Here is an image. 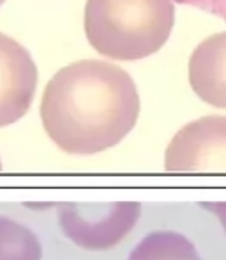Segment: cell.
Returning <instances> with one entry per match:
<instances>
[{"mask_svg": "<svg viewBox=\"0 0 226 260\" xmlns=\"http://www.w3.org/2000/svg\"><path fill=\"white\" fill-rule=\"evenodd\" d=\"M134 79L107 61L86 59L61 68L41 98L48 138L66 153L93 155L121 143L139 118Z\"/></svg>", "mask_w": 226, "mask_h": 260, "instance_id": "cell-1", "label": "cell"}, {"mask_svg": "<svg viewBox=\"0 0 226 260\" xmlns=\"http://www.w3.org/2000/svg\"><path fill=\"white\" fill-rule=\"evenodd\" d=\"M171 173H226V116H205L183 125L166 148Z\"/></svg>", "mask_w": 226, "mask_h": 260, "instance_id": "cell-4", "label": "cell"}, {"mask_svg": "<svg viewBox=\"0 0 226 260\" xmlns=\"http://www.w3.org/2000/svg\"><path fill=\"white\" fill-rule=\"evenodd\" d=\"M192 91L219 109H226V30L203 40L189 59Z\"/></svg>", "mask_w": 226, "mask_h": 260, "instance_id": "cell-6", "label": "cell"}, {"mask_svg": "<svg viewBox=\"0 0 226 260\" xmlns=\"http://www.w3.org/2000/svg\"><path fill=\"white\" fill-rule=\"evenodd\" d=\"M180 4L194 6L198 9H203L207 13H212L215 16H221L226 20V0H176Z\"/></svg>", "mask_w": 226, "mask_h": 260, "instance_id": "cell-9", "label": "cell"}, {"mask_svg": "<svg viewBox=\"0 0 226 260\" xmlns=\"http://www.w3.org/2000/svg\"><path fill=\"white\" fill-rule=\"evenodd\" d=\"M57 216L64 235L79 248L104 251L130 234L141 216V205L137 202L61 203Z\"/></svg>", "mask_w": 226, "mask_h": 260, "instance_id": "cell-3", "label": "cell"}, {"mask_svg": "<svg viewBox=\"0 0 226 260\" xmlns=\"http://www.w3.org/2000/svg\"><path fill=\"white\" fill-rule=\"evenodd\" d=\"M41 242L30 228L0 216V260H41Z\"/></svg>", "mask_w": 226, "mask_h": 260, "instance_id": "cell-8", "label": "cell"}, {"mask_svg": "<svg viewBox=\"0 0 226 260\" xmlns=\"http://www.w3.org/2000/svg\"><path fill=\"white\" fill-rule=\"evenodd\" d=\"M126 260H201L198 249L178 232H151L128 255Z\"/></svg>", "mask_w": 226, "mask_h": 260, "instance_id": "cell-7", "label": "cell"}, {"mask_svg": "<svg viewBox=\"0 0 226 260\" xmlns=\"http://www.w3.org/2000/svg\"><path fill=\"white\" fill-rule=\"evenodd\" d=\"M2 2H4V0H0V4H2Z\"/></svg>", "mask_w": 226, "mask_h": 260, "instance_id": "cell-11", "label": "cell"}, {"mask_svg": "<svg viewBox=\"0 0 226 260\" xmlns=\"http://www.w3.org/2000/svg\"><path fill=\"white\" fill-rule=\"evenodd\" d=\"M0 170H2V164H0Z\"/></svg>", "mask_w": 226, "mask_h": 260, "instance_id": "cell-12", "label": "cell"}, {"mask_svg": "<svg viewBox=\"0 0 226 260\" xmlns=\"http://www.w3.org/2000/svg\"><path fill=\"white\" fill-rule=\"evenodd\" d=\"M201 207L205 210H208L210 214H214L226 232V202H203Z\"/></svg>", "mask_w": 226, "mask_h": 260, "instance_id": "cell-10", "label": "cell"}, {"mask_svg": "<svg viewBox=\"0 0 226 260\" xmlns=\"http://www.w3.org/2000/svg\"><path fill=\"white\" fill-rule=\"evenodd\" d=\"M38 86V68L23 45L0 32V126L27 114Z\"/></svg>", "mask_w": 226, "mask_h": 260, "instance_id": "cell-5", "label": "cell"}, {"mask_svg": "<svg viewBox=\"0 0 226 260\" xmlns=\"http://www.w3.org/2000/svg\"><path fill=\"white\" fill-rule=\"evenodd\" d=\"M173 25V0H87L84 9L89 45L116 61H137L158 52Z\"/></svg>", "mask_w": 226, "mask_h": 260, "instance_id": "cell-2", "label": "cell"}]
</instances>
